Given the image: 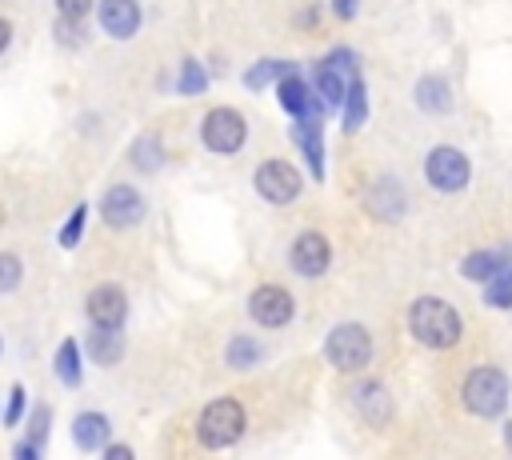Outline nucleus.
<instances>
[{"label":"nucleus","mask_w":512,"mask_h":460,"mask_svg":"<svg viewBox=\"0 0 512 460\" xmlns=\"http://www.w3.org/2000/svg\"><path fill=\"white\" fill-rule=\"evenodd\" d=\"M408 332H412L424 348H452V344L460 340L464 324H460V312H456L448 300H440V296H420V300H412V308H408Z\"/></svg>","instance_id":"obj_1"},{"label":"nucleus","mask_w":512,"mask_h":460,"mask_svg":"<svg viewBox=\"0 0 512 460\" xmlns=\"http://www.w3.org/2000/svg\"><path fill=\"white\" fill-rule=\"evenodd\" d=\"M508 396H512V384H508V376L500 368H476L464 380V408L476 412V416H484V420L504 416Z\"/></svg>","instance_id":"obj_2"},{"label":"nucleus","mask_w":512,"mask_h":460,"mask_svg":"<svg viewBox=\"0 0 512 460\" xmlns=\"http://www.w3.org/2000/svg\"><path fill=\"white\" fill-rule=\"evenodd\" d=\"M196 436H200L204 448H228V444H236L244 436V408H240V400H232V396L212 400L200 412Z\"/></svg>","instance_id":"obj_3"},{"label":"nucleus","mask_w":512,"mask_h":460,"mask_svg":"<svg viewBox=\"0 0 512 460\" xmlns=\"http://www.w3.org/2000/svg\"><path fill=\"white\" fill-rule=\"evenodd\" d=\"M324 356L336 372H360L372 360V336L364 324H336L324 340Z\"/></svg>","instance_id":"obj_4"},{"label":"nucleus","mask_w":512,"mask_h":460,"mask_svg":"<svg viewBox=\"0 0 512 460\" xmlns=\"http://www.w3.org/2000/svg\"><path fill=\"white\" fill-rule=\"evenodd\" d=\"M352 76H356V56L348 48H336L316 64V92H320L324 108H340L344 104Z\"/></svg>","instance_id":"obj_5"},{"label":"nucleus","mask_w":512,"mask_h":460,"mask_svg":"<svg viewBox=\"0 0 512 460\" xmlns=\"http://www.w3.org/2000/svg\"><path fill=\"white\" fill-rule=\"evenodd\" d=\"M200 140H204L208 152H224V156H232V152L244 148V140H248V124H244V116H240L236 108H212V112L204 116V124H200Z\"/></svg>","instance_id":"obj_6"},{"label":"nucleus","mask_w":512,"mask_h":460,"mask_svg":"<svg viewBox=\"0 0 512 460\" xmlns=\"http://www.w3.org/2000/svg\"><path fill=\"white\" fill-rule=\"evenodd\" d=\"M424 180L436 188V192H460L468 180H472V164L460 148H432L424 156Z\"/></svg>","instance_id":"obj_7"},{"label":"nucleus","mask_w":512,"mask_h":460,"mask_svg":"<svg viewBox=\"0 0 512 460\" xmlns=\"http://www.w3.org/2000/svg\"><path fill=\"white\" fill-rule=\"evenodd\" d=\"M256 192L268 200V204H288L300 196V172L288 164V160H264L252 176Z\"/></svg>","instance_id":"obj_8"},{"label":"nucleus","mask_w":512,"mask_h":460,"mask_svg":"<svg viewBox=\"0 0 512 460\" xmlns=\"http://www.w3.org/2000/svg\"><path fill=\"white\" fill-rule=\"evenodd\" d=\"M100 216H104L108 228H132L144 216V196L132 184H112L100 196Z\"/></svg>","instance_id":"obj_9"},{"label":"nucleus","mask_w":512,"mask_h":460,"mask_svg":"<svg viewBox=\"0 0 512 460\" xmlns=\"http://www.w3.org/2000/svg\"><path fill=\"white\" fill-rule=\"evenodd\" d=\"M248 312H252L256 324H264V328H280V324L292 320L296 304H292V296H288L280 284H260V288L248 296Z\"/></svg>","instance_id":"obj_10"},{"label":"nucleus","mask_w":512,"mask_h":460,"mask_svg":"<svg viewBox=\"0 0 512 460\" xmlns=\"http://www.w3.org/2000/svg\"><path fill=\"white\" fill-rule=\"evenodd\" d=\"M292 268L300 272V276H320L324 268H328V260H332V248H328V240H324V232H300L296 240H292Z\"/></svg>","instance_id":"obj_11"},{"label":"nucleus","mask_w":512,"mask_h":460,"mask_svg":"<svg viewBox=\"0 0 512 460\" xmlns=\"http://www.w3.org/2000/svg\"><path fill=\"white\" fill-rule=\"evenodd\" d=\"M88 320L92 324H100V328H120L124 324V312H128V300H124V292L116 288V284H96L92 292H88Z\"/></svg>","instance_id":"obj_12"},{"label":"nucleus","mask_w":512,"mask_h":460,"mask_svg":"<svg viewBox=\"0 0 512 460\" xmlns=\"http://www.w3.org/2000/svg\"><path fill=\"white\" fill-rule=\"evenodd\" d=\"M276 92H280V104H284V112H288L292 120H312V116L324 112V100H316V96L308 92V84H304L296 72L280 76V80H276Z\"/></svg>","instance_id":"obj_13"},{"label":"nucleus","mask_w":512,"mask_h":460,"mask_svg":"<svg viewBox=\"0 0 512 460\" xmlns=\"http://www.w3.org/2000/svg\"><path fill=\"white\" fill-rule=\"evenodd\" d=\"M96 16H100L104 32L116 36V40H128L140 28V4L136 0H100Z\"/></svg>","instance_id":"obj_14"},{"label":"nucleus","mask_w":512,"mask_h":460,"mask_svg":"<svg viewBox=\"0 0 512 460\" xmlns=\"http://www.w3.org/2000/svg\"><path fill=\"white\" fill-rule=\"evenodd\" d=\"M364 204H368L372 216H380V220H396V216H404V188H400L396 180H376V184L368 188Z\"/></svg>","instance_id":"obj_15"},{"label":"nucleus","mask_w":512,"mask_h":460,"mask_svg":"<svg viewBox=\"0 0 512 460\" xmlns=\"http://www.w3.org/2000/svg\"><path fill=\"white\" fill-rule=\"evenodd\" d=\"M292 136H296V144H300V152H304L312 176L324 180V136H320V116H312V120H296V132H292Z\"/></svg>","instance_id":"obj_16"},{"label":"nucleus","mask_w":512,"mask_h":460,"mask_svg":"<svg viewBox=\"0 0 512 460\" xmlns=\"http://www.w3.org/2000/svg\"><path fill=\"white\" fill-rule=\"evenodd\" d=\"M108 416H100V412H80L76 420H72V440H76V448H84V452H96V448H104L108 444Z\"/></svg>","instance_id":"obj_17"},{"label":"nucleus","mask_w":512,"mask_h":460,"mask_svg":"<svg viewBox=\"0 0 512 460\" xmlns=\"http://www.w3.org/2000/svg\"><path fill=\"white\" fill-rule=\"evenodd\" d=\"M352 396H356V412H360L368 424H384V420L392 416V400H388L384 384H360Z\"/></svg>","instance_id":"obj_18"},{"label":"nucleus","mask_w":512,"mask_h":460,"mask_svg":"<svg viewBox=\"0 0 512 460\" xmlns=\"http://www.w3.org/2000/svg\"><path fill=\"white\" fill-rule=\"evenodd\" d=\"M504 264H508V256H504V252H496V248H480V252L464 256L460 276H468V280H492Z\"/></svg>","instance_id":"obj_19"},{"label":"nucleus","mask_w":512,"mask_h":460,"mask_svg":"<svg viewBox=\"0 0 512 460\" xmlns=\"http://www.w3.org/2000/svg\"><path fill=\"white\" fill-rule=\"evenodd\" d=\"M88 352H92V360H96V364H116V360H120V352H124L120 328H100V324H92Z\"/></svg>","instance_id":"obj_20"},{"label":"nucleus","mask_w":512,"mask_h":460,"mask_svg":"<svg viewBox=\"0 0 512 460\" xmlns=\"http://www.w3.org/2000/svg\"><path fill=\"white\" fill-rule=\"evenodd\" d=\"M416 104H420L424 112H448V108H452V92H448L444 76H420V84H416Z\"/></svg>","instance_id":"obj_21"},{"label":"nucleus","mask_w":512,"mask_h":460,"mask_svg":"<svg viewBox=\"0 0 512 460\" xmlns=\"http://www.w3.org/2000/svg\"><path fill=\"white\" fill-rule=\"evenodd\" d=\"M364 120H368V92H364V80L352 76L348 96H344V132H356Z\"/></svg>","instance_id":"obj_22"},{"label":"nucleus","mask_w":512,"mask_h":460,"mask_svg":"<svg viewBox=\"0 0 512 460\" xmlns=\"http://www.w3.org/2000/svg\"><path fill=\"white\" fill-rule=\"evenodd\" d=\"M288 72H296V64H284V60H260V64H252V68L244 72V84H248L252 92H260L268 80H280V76H288Z\"/></svg>","instance_id":"obj_23"},{"label":"nucleus","mask_w":512,"mask_h":460,"mask_svg":"<svg viewBox=\"0 0 512 460\" xmlns=\"http://www.w3.org/2000/svg\"><path fill=\"white\" fill-rule=\"evenodd\" d=\"M56 376L64 384H80V348H76V340H64L56 348Z\"/></svg>","instance_id":"obj_24"},{"label":"nucleus","mask_w":512,"mask_h":460,"mask_svg":"<svg viewBox=\"0 0 512 460\" xmlns=\"http://www.w3.org/2000/svg\"><path fill=\"white\" fill-rule=\"evenodd\" d=\"M484 304H492V308H512V264H504V268L488 280Z\"/></svg>","instance_id":"obj_25"},{"label":"nucleus","mask_w":512,"mask_h":460,"mask_svg":"<svg viewBox=\"0 0 512 460\" xmlns=\"http://www.w3.org/2000/svg\"><path fill=\"white\" fill-rule=\"evenodd\" d=\"M260 360V344L252 340V336H232V344H228V364L232 368H252Z\"/></svg>","instance_id":"obj_26"},{"label":"nucleus","mask_w":512,"mask_h":460,"mask_svg":"<svg viewBox=\"0 0 512 460\" xmlns=\"http://www.w3.org/2000/svg\"><path fill=\"white\" fill-rule=\"evenodd\" d=\"M204 88H208V72L196 60H184V68H180V92L184 96H200Z\"/></svg>","instance_id":"obj_27"},{"label":"nucleus","mask_w":512,"mask_h":460,"mask_svg":"<svg viewBox=\"0 0 512 460\" xmlns=\"http://www.w3.org/2000/svg\"><path fill=\"white\" fill-rule=\"evenodd\" d=\"M84 220H88V208H84V204H76V208H72V216L64 220V228H60V236H56V240H60V248H76V244H80V232H84Z\"/></svg>","instance_id":"obj_28"},{"label":"nucleus","mask_w":512,"mask_h":460,"mask_svg":"<svg viewBox=\"0 0 512 460\" xmlns=\"http://www.w3.org/2000/svg\"><path fill=\"white\" fill-rule=\"evenodd\" d=\"M132 164H136L140 172H156V168H160V152H156V140H152V136H140V140H136Z\"/></svg>","instance_id":"obj_29"},{"label":"nucleus","mask_w":512,"mask_h":460,"mask_svg":"<svg viewBox=\"0 0 512 460\" xmlns=\"http://www.w3.org/2000/svg\"><path fill=\"white\" fill-rule=\"evenodd\" d=\"M20 276H24L20 260H16L12 252H0V292H12V288L20 284Z\"/></svg>","instance_id":"obj_30"},{"label":"nucleus","mask_w":512,"mask_h":460,"mask_svg":"<svg viewBox=\"0 0 512 460\" xmlns=\"http://www.w3.org/2000/svg\"><path fill=\"white\" fill-rule=\"evenodd\" d=\"M20 412H24V388H20V384H12V392H8V412H4V424L12 428V424L20 420Z\"/></svg>","instance_id":"obj_31"},{"label":"nucleus","mask_w":512,"mask_h":460,"mask_svg":"<svg viewBox=\"0 0 512 460\" xmlns=\"http://www.w3.org/2000/svg\"><path fill=\"white\" fill-rule=\"evenodd\" d=\"M60 16H72V20H84L92 12V0H56Z\"/></svg>","instance_id":"obj_32"},{"label":"nucleus","mask_w":512,"mask_h":460,"mask_svg":"<svg viewBox=\"0 0 512 460\" xmlns=\"http://www.w3.org/2000/svg\"><path fill=\"white\" fill-rule=\"evenodd\" d=\"M44 432H48V408L40 404V408H36V416H32V436H36V444L44 440Z\"/></svg>","instance_id":"obj_33"},{"label":"nucleus","mask_w":512,"mask_h":460,"mask_svg":"<svg viewBox=\"0 0 512 460\" xmlns=\"http://www.w3.org/2000/svg\"><path fill=\"white\" fill-rule=\"evenodd\" d=\"M356 4H360V0H332V8H336L340 20H352V16H356Z\"/></svg>","instance_id":"obj_34"},{"label":"nucleus","mask_w":512,"mask_h":460,"mask_svg":"<svg viewBox=\"0 0 512 460\" xmlns=\"http://www.w3.org/2000/svg\"><path fill=\"white\" fill-rule=\"evenodd\" d=\"M104 456H108V460H132V448H128V444H108Z\"/></svg>","instance_id":"obj_35"},{"label":"nucleus","mask_w":512,"mask_h":460,"mask_svg":"<svg viewBox=\"0 0 512 460\" xmlns=\"http://www.w3.org/2000/svg\"><path fill=\"white\" fill-rule=\"evenodd\" d=\"M8 40H12V24H8L4 16H0V52L8 48Z\"/></svg>","instance_id":"obj_36"}]
</instances>
